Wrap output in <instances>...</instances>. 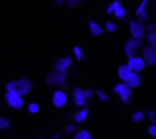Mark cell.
<instances>
[{
    "label": "cell",
    "instance_id": "30",
    "mask_svg": "<svg viewBox=\"0 0 156 139\" xmlns=\"http://www.w3.org/2000/svg\"><path fill=\"white\" fill-rule=\"evenodd\" d=\"M148 131L152 137H156V124H152V126L148 127Z\"/></svg>",
    "mask_w": 156,
    "mask_h": 139
},
{
    "label": "cell",
    "instance_id": "17",
    "mask_svg": "<svg viewBox=\"0 0 156 139\" xmlns=\"http://www.w3.org/2000/svg\"><path fill=\"white\" fill-rule=\"evenodd\" d=\"M74 139H92V135L86 130H80L74 134Z\"/></svg>",
    "mask_w": 156,
    "mask_h": 139
},
{
    "label": "cell",
    "instance_id": "15",
    "mask_svg": "<svg viewBox=\"0 0 156 139\" xmlns=\"http://www.w3.org/2000/svg\"><path fill=\"white\" fill-rule=\"evenodd\" d=\"M126 83L127 86H129L130 89H133V87H138V86L141 85V78H140V75L137 74V72H133L132 75H130V78L126 80Z\"/></svg>",
    "mask_w": 156,
    "mask_h": 139
},
{
    "label": "cell",
    "instance_id": "25",
    "mask_svg": "<svg viewBox=\"0 0 156 139\" xmlns=\"http://www.w3.org/2000/svg\"><path fill=\"white\" fill-rule=\"evenodd\" d=\"M73 53H74V56H76V60H78V62H81V60H82V51H81L80 46H74V48H73Z\"/></svg>",
    "mask_w": 156,
    "mask_h": 139
},
{
    "label": "cell",
    "instance_id": "21",
    "mask_svg": "<svg viewBox=\"0 0 156 139\" xmlns=\"http://www.w3.org/2000/svg\"><path fill=\"white\" fill-rule=\"evenodd\" d=\"M66 78H67V74L66 72H59V86L62 87H67V82H66Z\"/></svg>",
    "mask_w": 156,
    "mask_h": 139
},
{
    "label": "cell",
    "instance_id": "1",
    "mask_svg": "<svg viewBox=\"0 0 156 139\" xmlns=\"http://www.w3.org/2000/svg\"><path fill=\"white\" fill-rule=\"evenodd\" d=\"M5 90L7 91H14L18 93L19 96H26L32 90V82L27 78H19V79L11 80L5 85Z\"/></svg>",
    "mask_w": 156,
    "mask_h": 139
},
{
    "label": "cell",
    "instance_id": "10",
    "mask_svg": "<svg viewBox=\"0 0 156 139\" xmlns=\"http://www.w3.org/2000/svg\"><path fill=\"white\" fill-rule=\"evenodd\" d=\"M86 96H85V90H82L81 87H76L73 91V101L77 107H83L86 102Z\"/></svg>",
    "mask_w": 156,
    "mask_h": 139
},
{
    "label": "cell",
    "instance_id": "20",
    "mask_svg": "<svg viewBox=\"0 0 156 139\" xmlns=\"http://www.w3.org/2000/svg\"><path fill=\"white\" fill-rule=\"evenodd\" d=\"M81 2L82 0H65V4L67 8H76L77 5L81 4Z\"/></svg>",
    "mask_w": 156,
    "mask_h": 139
},
{
    "label": "cell",
    "instance_id": "26",
    "mask_svg": "<svg viewBox=\"0 0 156 139\" xmlns=\"http://www.w3.org/2000/svg\"><path fill=\"white\" fill-rule=\"evenodd\" d=\"M7 128H10V121L4 117H0V131L7 130Z\"/></svg>",
    "mask_w": 156,
    "mask_h": 139
},
{
    "label": "cell",
    "instance_id": "29",
    "mask_svg": "<svg viewBox=\"0 0 156 139\" xmlns=\"http://www.w3.org/2000/svg\"><path fill=\"white\" fill-rule=\"evenodd\" d=\"M76 130H77L76 124H69V126L66 127L65 132H66V134H73V132H76Z\"/></svg>",
    "mask_w": 156,
    "mask_h": 139
},
{
    "label": "cell",
    "instance_id": "34",
    "mask_svg": "<svg viewBox=\"0 0 156 139\" xmlns=\"http://www.w3.org/2000/svg\"><path fill=\"white\" fill-rule=\"evenodd\" d=\"M40 139H43V138H40Z\"/></svg>",
    "mask_w": 156,
    "mask_h": 139
},
{
    "label": "cell",
    "instance_id": "5",
    "mask_svg": "<svg viewBox=\"0 0 156 139\" xmlns=\"http://www.w3.org/2000/svg\"><path fill=\"white\" fill-rule=\"evenodd\" d=\"M129 30H130V34L134 40H143L145 37V29L143 27V25L140 22H136V21H132L129 23Z\"/></svg>",
    "mask_w": 156,
    "mask_h": 139
},
{
    "label": "cell",
    "instance_id": "33",
    "mask_svg": "<svg viewBox=\"0 0 156 139\" xmlns=\"http://www.w3.org/2000/svg\"><path fill=\"white\" fill-rule=\"evenodd\" d=\"M52 139H59V137H58V135H55V137H52Z\"/></svg>",
    "mask_w": 156,
    "mask_h": 139
},
{
    "label": "cell",
    "instance_id": "16",
    "mask_svg": "<svg viewBox=\"0 0 156 139\" xmlns=\"http://www.w3.org/2000/svg\"><path fill=\"white\" fill-rule=\"evenodd\" d=\"M88 113H89V110H88V108H83V109H81L80 112H77L76 115H74V121H76V124H81L83 120H85L86 117H88Z\"/></svg>",
    "mask_w": 156,
    "mask_h": 139
},
{
    "label": "cell",
    "instance_id": "11",
    "mask_svg": "<svg viewBox=\"0 0 156 139\" xmlns=\"http://www.w3.org/2000/svg\"><path fill=\"white\" fill-rule=\"evenodd\" d=\"M45 83L48 87H54V86L59 85V72L58 71H52L49 74H47L45 76Z\"/></svg>",
    "mask_w": 156,
    "mask_h": 139
},
{
    "label": "cell",
    "instance_id": "28",
    "mask_svg": "<svg viewBox=\"0 0 156 139\" xmlns=\"http://www.w3.org/2000/svg\"><path fill=\"white\" fill-rule=\"evenodd\" d=\"M105 29H107L108 32H111V33L115 32V29H116V27H115V23H114L112 21H107V22H105Z\"/></svg>",
    "mask_w": 156,
    "mask_h": 139
},
{
    "label": "cell",
    "instance_id": "19",
    "mask_svg": "<svg viewBox=\"0 0 156 139\" xmlns=\"http://www.w3.org/2000/svg\"><path fill=\"white\" fill-rule=\"evenodd\" d=\"M27 110H29V113H32V115H37L40 108H38V105L36 104V102H30V104L27 105Z\"/></svg>",
    "mask_w": 156,
    "mask_h": 139
},
{
    "label": "cell",
    "instance_id": "22",
    "mask_svg": "<svg viewBox=\"0 0 156 139\" xmlns=\"http://www.w3.org/2000/svg\"><path fill=\"white\" fill-rule=\"evenodd\" d=\"M121 5H122V4H121V3L118 2V0H114V2L111 3L110 5H108V8H107V12H108V14L114 12V11H115V10H116V8H118V7H121Z\"/></svg>",
    "mask_w": 156,
    "mask_h": 139
},
{
    "label": "cell",
    "instance_id": "4",
    "mask_svg": "<svg viewBox=\"0 0 156 139\" xmlns=\"http://www.w3.org/2000/svg\"><path fill=\"white\" fill-rule=\"evenodd\" d=\"M114 91L121 97V100L125 102V104H129V98H130V96H132V89H130L126 83L125 82L118 83V85L114 87Z\"/></svg>",
    "mask_w": 156,
    "mask_h": 139
},
{
    "label": "cell",
    "instance_id": "8",
    "mask_svg": "<svg viewBox=\"0 0 156 139\" xmlns=\"http://www.w3.org/2000/svg\"><path fill=\"white\" fill-rule=\"evenodd\" d=\"M52 104L56 108H63L67 104V96H66L65 90H56L52 96Z\"/></svg>",
    "mask_w": 156,
    "mask_h": 139
},
{
    "label": "cell",
    "instance_id": "12",
    "mask_svg": "<svg viewBox=\"0 0 156 139\" xmlns=\"http://www.w3.org/2000/svg\"><path fill=\"white\" fill-rule=\"evenodd\" d=\"M147 3H148V0H143V2L140 3V5H138V8L136 10V15L140 16V23L141 22H145L147 19H148V15H147L145 12V7H147Z\"/></svg>",
    "mask_w": 156,
    "mask_h": 139
},
{
    "label": "cell",
    "instance_id": "18",
    "mask_svg": "<svg viewBox=\"0 0 156 139\" xmlns=\"http://www.w3.org/2000/svg\"><path fill=\"white\" fill-rule=\"evenodd\" d=\"M147 41H148V45L156 51V33H149L148 37H147Z\"/></svg>",
    "mask_w": 156,
    "mask_h": 139
},
{
    "label": "cell",
    "instance_id": "14",
    "mask_svg": "<svg viewBox=\"0 0 156 139\" xmlns=\"http://www.w3.org/2000/svg\"><path fill=\"white\" fill-rule=\"evenodd\" d=\"M88 25H89V30H90V34L93 36V37H99V36L103 33V27L100 26L97 22H94V21H92V19H89V21H88Z\"/></svg>",
    "mask_w": 156,
    "mask_h": 139
},
{
    "label": "cell",
    "instance_id": "7",
    "mask_svg": "<svg viewBox=\"0 0 156 139\" xmlns=\"http://www.w3.org/2000/svg\"><path fill=\"white\" fill-rule=\"evenodd\" d=\"M143 59L144 62L147 63L148 66H152V67H155L156 66V51L154 48H151V46H148V48H143Z\"/></svg>",
    "mask_w": 156,
    "mask_h": 139
},
{
    "label": "cell",
    "instance_id": "24",
    "mask_svg": "<svg viewBox=\"0 0 156 139\" xmlns=\"http://www.w3.org/2000/svg\"><path fill=\"white\" fill-rule=\"evenodd\" d=\"M114 15L116 16V18H125V15H126V11H125V8L122 7H118L115 11H114Z\"/></svg>",
    "mask_w": 156,
    "mask_h": 139
},
{
    "label": "cell",
    "instance_id": "31",
    "mask_svg": "<svg viewBox=\"0 0 156 139\" xmlns=\"http://www.w3.org/2000/svg\"><path fill=\"white\" fill-rule=\"evenodd\" d=\"M148 116H149V120H151V121H152V123H154V124H155V121H156V120H155V116H154V112H149V113H148Z\"/></svg>",
    "mask_w": 156,
    "mask_h": 139
},
{
    "label": "cell",
    "instance_id": "9",
    "mask_svg": "<svg viewBox=\"0 0 156 139\" xmlns=\"http://www.w3.org/2000/svg\"><path fill=\"white\" fill-rule=\"evenodd\" d=\"M127 66L133 72H140L145 67V62H144L143 57L136 56V57H130L129 62H127Z\"/></svg>",
    "mask_w": 156,
    "mask_h": 139
},
{
    "label": "cell",
    "instance_id": "2",
    "mask_svg": "<svg viewBox=\"0 0 156 139\" xmlns=\"http://www.w3.org/2000/svg\"><path fill=\"white\" fill-rule=\"evenodd\" d=\"M4 101L10 108L16 109V110L21 109V108L23 107V100H22V96H19L18 93H14V91H5Z\"/></svg>",
    "mask_w": 156,
    "mask_h": 139
},
{
    "label": "cell",
    "instance_id": "23",
    "mask_svg": "<svg viewBox=\"0 0 156 139\" xmlns=\"http://www.w3.org/2000/svg\"><path fill=\"white\" fill-rule=\"evenodd\" d=\"M132 120L134 121V123H141V121L144 120V113H143V112H136V113H133Z\"/></svg>",
    "mask_w": 156,
    "mask_h": 139
},
{
    "label": "cell",
    "instance_id": "13",
    "mask_svg": "<svg viewBox=\"0 0 156 139\" xmlns=\"http://www.w3.org/2000/svg\"><path fill=\"white\" fill-rule=\"evenodd\" d=\"M132 74H133V71L129 68V66L127 64H123V66H121V67L118 68V76H119V79L123 80V82H126Z\"/></svg>",
    "mask_w": 156,
    "mask_h": 139
},
{
    "label": "cell",
    "instance_id": "3",
    "mask_svg": "<svg viewBox=\"0 0 156 139\" xmlns=\"http://www.w3.org/2000/svg\"><path fill=\"white\" fill-rule=\"evenodd\" d=\"M141 41L140 40H134V38H130V40L126 41V44H125V53H126V56L129 57H136L137 56V52L138 49H141Z\"/></svg>",
    "mask_w": 156,
    "mask_h": 139
},
{
    "label": "cell",
    "instance_id": "27",
    "mask_svg": "<svg viewBox=\"0 0 156 139\" xmlns=\"http://www.w3.org/2000/svg\"><path fill=\"white\" fill-rule=\"evenodd\" d=\"M94 94H96V96L99 97L101 101H108V96L105 93H103L101 90H94Z\"/></svg>",
    "mask_w": 156,
    "mask_h": 139
},
{
    "label": "cell",
    "instance_id": "32",
    "mask_svg": "<svg viewBox=\"0 0 156 139\" xmlns=\"http://www.w3.org/2000/svg\"><path fill=\"white\" fill-rule=\"evenodd\" d=\"M54 3L56 5H60V4H63V3H65V0H54Z\"/></svg>",
    "mask_w": 156,
    "mask_h": 139
},
{
    "label": "cell",
    "instance_id": "6",
    "mask_svg": "<svg viewBox=\"0 0 156 139\" xmlns=\"http://www.w3.org/2000/svg\"><path fill=\"white\" fill-rule=\"evenodd\" d=\"M71 57L70 56H63V57H59L56 62L54 63V70L58 72H66L67 68L71 66Z\"/></svg>",
    "mask_w": 156,
    "mask_h": 139
}]
</instances>
